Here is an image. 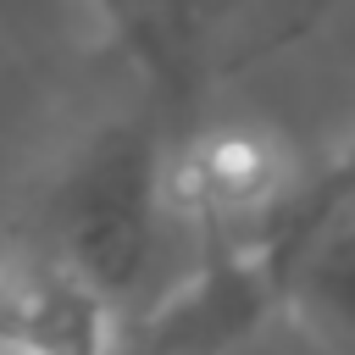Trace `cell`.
<instances>
[{"instance_id": "cell-1", "label": "cell", "mask_w": 355, "mask_h": 355, "mask_svg": "<svg viewBox=\"0 0 355 355\" xmlns=\"http://www.w3.org/2000/svg\"><path fill=\"white\" fill-rule=\"evenodd\" d=\"M155 194H161L155 144L139 128H116L67 178L55 205V250L44 261L83 277L100 300H116L128 283H139L150 261Z\"/></svg>"}, {"instance_id": "cell-2", "label": "cell", "mask_w": 355, "mask_h": 355, "mask_svg": "<svg viewBox=\"0 0 355 355\" xmlns=\"http://www.w3.org/2000/svg\"><path fill=\"white\" fill-rule=\"evenodd\" d=\"M111 300L55 261H28L0 277V355H105Z\"/></svg>"}, {"instance_id": "cell-3", "label": "cell", "mask_w": 355, "mask_h": 355, "mask_svg": "<svg viewBox=\"0 0 355 355\" xmlns=\"http://www.w3.org/2000/svg\"><path fill=\"white\" fill-rule=\"evenodd\" d=\"M100 17L111 22V33L155 72V78H172V61H178V22H172V0H94Z\"/></svg>"}, {"instance_id": "cell-4", "label": "cell", "mask_w": 355, "mask_h": 355, "mask_svg": "<svg viewBox=\"0 0 355 355\" xmlns=\"http://www.w3.org/2000/svg\"><path fill=\"white\" fill-rule=\"evenodd\" d=\"M344 194H355V139H349V144H344L322 172H311V178L300 183V194H294V200H288V211L277 216V227H272V239L261 244V255H272L283 239H294L305 222H316V216H322L327 205H338ZM261 255H255V261H261ZM255 261H250V266H255Z\"/></svg>"}]
</instances>
